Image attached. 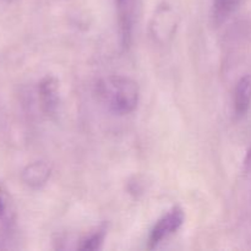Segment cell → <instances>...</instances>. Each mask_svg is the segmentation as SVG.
<instances>
[{
	"label": "cell",
	"mask_w": 251,
	"mask_h": 251,
	"mask_svg": "<svg viewBox=\"0 0 251 251\" xmlns=\"http://www.w3.org/2000/svg\"><path fill=\"white\" fill-rule=\"evenodd\" d=\"M97 93L112 112L124 115L136 109L140 88L132 78L114 75L98 81Z\"/></svg>",
	"instance_id": "cell-1"
},
{
	"label": "cell",
	"mask_w": 251,
	"mask_h": 251,
	"mask_svg": "<svg viewBox=\"0 0 251 251\" xmlns=\"http://www.w3.org/2000/svg\"><path fill=\"white\" fill-rule=\"evenodd\" d=\"M184 220L185 216L180 207H173L166 215L162 216L150 233L149 249H154L159 243L167 239L169 235L174 234L183 226Z\"/></svg>",
	"instance_id": "cell-2"
},
{
	"label": "cell",
	"mask_w": 251,
	"mask_h": 251,
	"mask_svg": "<svg viewBox=\"0 0 251 251\" xmlns=\"http://www.w3.org/2000/svg\"><path fill=\"white\" fill-rule=\"evenodd\" d=\"M115 4H117L122 43L124 47H129L132 39L135 21H136L137 0H115Z\"/></svg>",
	"instance_id": "cell-3"
},
{
	"label": "cell",
	"mask_w": 251,
	"mask_h": 251,
	"mask_svg": "<svg viewBox=\"0 0 251 251\" xmlns=\"http://www.w3.org/2000/svg\"><path fill=\"white\" fill-rule=\"evenodd\" d=\"M38 93L43 112L49 115L55 114L56 108H58L59 102H60L58 80L53 76L44 77L39 83Z\"/></svg>",
	"instance_id": "cell-4"
},
{
	"label": "cell",
	"mask_w": 251,
	"mask_h": 251,
	"mask_svg": "<svg viewBox=\"0 0 251 251\" xmlns=\"http://www.w3.org/2000/svg\"><path fill=\"white\" fill-rule=\"evenodd\" d=\"M50 168L44 162H34L22 171V180L32 189H39L48 181Z\"/></svg>",
	"instance_id": "cell-5"
},
{
	"label": "cell",
	"mask_w": 251,
	"mask_h": 251,
	"mask_svg": "<svg viewBox=\"0 0 251 251\" xmlns=\"http://www.w3.org/2000/svg\"><path fill=\"white\" fill-rule=\"evenodd\" d=\"M251 104V75H245L238 81L234 90V110L243 117L248 113Z\"/></svg>",
	"instance_id": "cell-6"
},
{
	"label": "cell",
	"mask_w": 251,
	"mask_h": 251,
	"mask_svg": "<svg viewBox=\"0 0 251 251\" xmlns=\"http://www.w3.org/2000/svg\"><path fill=\"white\" fill-rule=\"evenodd\" d=\"M240 0H213V20L216 24L225 21L238 7Z\"/></svg>",
	"instance_id": "cell-7"
},
{
	"label": "cell",
	"mask_w": 251,
	"mask_h": 251,
	"mask_svg": "<svg viewBox=\"0 0 251 251\" xmlns=\"http://www.w3.org/2000/svg\"><path fill=\"white\" fill-rule=\"evenodd\" d=\"M104 229H100L98 232L93 233L92 235H90L88 238L83 239L81 242V245L78 247L80 250H97L100 249V245H102L103 240H104Z\"/></svg>",
	"instance_id": "cell-8"
},
{
	"label": "cell",
	"mask_w": 251,
	"mask_h": 251,
	"mask_svg": "<svg viewBox=\"0 0 251 251\" xmlns=\"http://www.w3.org/2000/svg\"><path fill=\"white\" fill-rule=\"evenodd\" d=\"M10 220V202L9 196L7 194L2 190L0 186V221H7Z\"/></svg>",
	"instance_id": "cell-9"
},
{
	"label": "cell",
	"mask_w": 251,
	"mask_h": 251,
	"mask_svg": "<svg viewBox=\"0 0 251 251\" xmlns=\"http://www.w3.org/2000/svg\"><path fill=\"white\" fill-rule=\"evenodd\" d=\"M245 169H247V173L251 176V150L248 152L247 159H245Z\"/></svg>",
	"instance_id": "cell-10"
}]
</instances>
